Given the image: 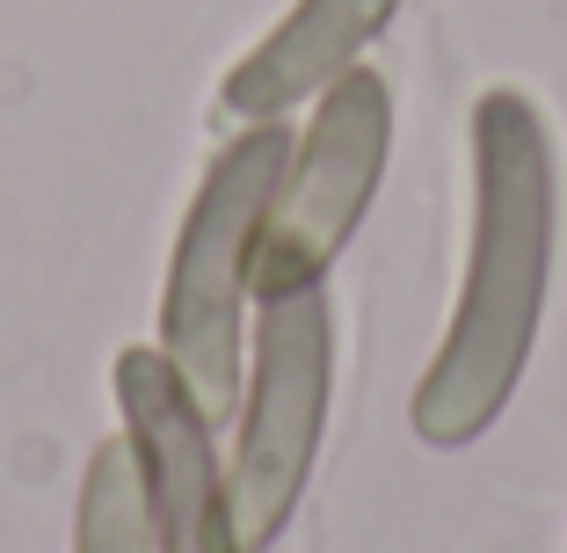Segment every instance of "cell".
I'll list each match as a JSON object with an SVG mask.
<instances>
[{
    "label": "cell",
    "instance_id": "2",
    "mask_svg": "<svg viewBox=\"0 0 567 553\" xmlns=\"http://www.w3.org/2000/svg\"><path fill=\"white\" fill-rule=\"evenodd\" d=\"M291 124L269 117L248 124L234 146L204 168L197 197L183 212V234L167 248L161 285V342L153 350L183 371V386L204 401V416H226L248 379V299H255V255H262V218L277 204V183L291 168Z\"/></svg>",
    "mask_w": 567,
    "mask_h": 553
},
{
    "label": "cell",
    "instance_id": "7",
    "mask_svg": "<svg viewBox=\"0 0 567 553\" xmlns=\"http://www.w3.org/2000/svg\"><path fill=\"white\" fill-rule=\"evenodd\" d=\"M73 553H161L146 518V473L132 437H102L87 452L81 503H73Z\"/></svg>",
    "mask_w": 567,
    "mask_h": 553
},
{
    "label": "cell",
    "instance_id": "4",
    "mask_svg": "<svg viewBox=\"0 0 567 553\" xmlns=\"http://www.w3.org/2000/svg\"><path fill=\"white\" fill-rule=\"evenodd\" d=\"M393 146V88L371 66H350L313 95V124L291 146V168L277 183V204L262 218V255H255V299L269 291L328 285V269L357 240Z\"/></svg>",
    "mask_w": 567,
    "mask_h": 553
},
{
    "label": "cell",
    "instance_id": "6",
    "mask_svg": "<svg viewBox=\"0 0 567 553\" xmlns=\"http://www.w3.org/2000/svg\"><path fill=\"white\" fill-rule=\"evenodd\" d=\"M401 8L408 0H299V8L269 22V37L226 73L218 102H226L240 124L291 117V110L313 102L328 81L364 66V51L393 30Z\"/></svg>",
    "mask_w": 567,
    "mask_h": 553
},
{
    "label": "cell",
    "instance_id": "1",
    "mask_svg": "<svg viewBox=\"0 0 567 553\" xmlns=\"http://www.w3.org/2000/svg\"><path fill=\"white\" fill-rule=\"evenodd\" d=\"M560 240V161L538 102L524 88H487L473 102V240L451 299L444 342L415 386V437L466 452L517 401L538 350Z\"/></svg>",
    "mask_w": 567,
    "mask_h": 553
},
{
    "label": "cell",
    "instance_id": "5",
    "mask_svg": "<svg viewBox=\"0 0 567 553\" xmlns=\"http://www.w3.org/2000/svg\"><path fill=\"white\" fill-rule=\"evenodd\" d=\"M117 408H124V437L138 444V473H146L153 546L161 553H248L234 524V495H226V467H218L212 416H204V401L153 342L117 357Z\"/></svg>",
    "mask_w": 567,
    "mask_h": 553
},
{
    "label": "cell",
    "instance_id": "3",
    "mask_svg": "<svg viewBox=\"0 0 567 553\" xmlns=\"http://www.w3.org/2000/svg\"><path fill=\"white\" fill-rule=\"evenodd\" d=\"M255 350L240 379V430H234V495L240 546L269 553L284 524L299 518V495L313 481L320 437H328V401H334V299L328 285L269 291L255 299Z\"/></svg>",
    "mask_w": 567,
    "mask_h": 553
}]
</instances>
